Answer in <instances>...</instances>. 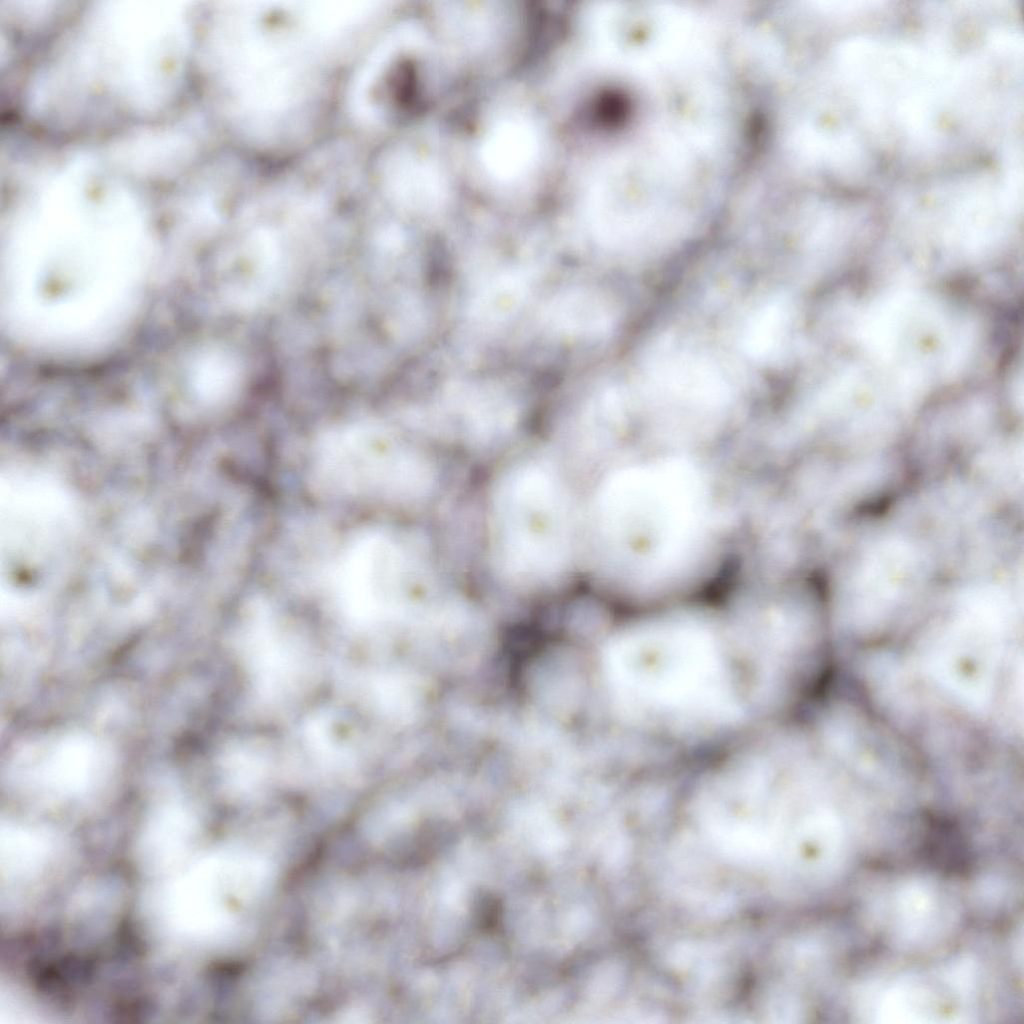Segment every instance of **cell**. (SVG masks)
I'll return each instance as SVG.
<instances>
[{
    "mask_svg": "<svg viewBox=\"0 0 1024 1024\" xmlns=\"http://www.w3.org/2000/svg\"><path fill=\"white\" fill-rule=\"evenodd\" d=\"M613 660L622 693L642 710L700 719L730 708L721 649L701 626L680 620L641 626L617 643Z\"/></svg>",
    "mask_w": 1024,
    "mask_h": 1024,
    "instance_id": "cell-1",
    "label": "cell"
},
{
    "mask_svg": "<svg viewBox=\"0 0 1024 1024\" xmlns=\"http://www.w3.org/2000/svg\"><path fill=\"white\" fill-rule=\"evenodd\" d=\"M598 504L601 528L611 544L646 572L684 559L706 517L699 475L676 461L620 471L605 483Z\"/></svg>",
    "mask_w": 1024,
    "mask_h": 1024,
    "instance_id": "cell-2",
    "label": "cell"
},
{
    "mask_svg": "<svg viewBox=\"0 0 1024 1024\" xmlns=\"http://www.w3.org/2000/svg\"><path fill=\"white\" fill-rule=\"evenodd\" d=\"M556 479L540 468L518 471L503 486L496 507V531L507 567L542 576L559 568L569 542V517Z\"/></svg>",
    "mask_w": 1024,
    "mask_h": 1024,
    "instance_id": "cell-3",
    "label": "cell"
},
{
    "mask_svg": "<svg viewBox=\"0 0 1024 1024\" xmlns=\"http://www.w3.org/2000/svg\"><path fill=\"white\" fill-rule=\"evenodd\" d=\"M924 842L928 860L941 870L959 872L969 863L966 842L959 831L950 824H930Z\"/></svg>",
    "mask_w": 1024,
    "mask_h": 1024,
    "instance_id": "cell-4",
    "label": "cell"
},
{
    "mask_svg": "<svg viewBox=\"0 0 1024 1024\" xmlns=\"http://www.w3.org/2000/svg\"><path fill=\"white\" fill-rule=\"evenodd\" d=\"M782 312L776 303L763 309L752 323L747 337V346L759 356L769 354L776 348L781 331Z\"/></svg>",
    "mask_w": 1024,
    "mask_h": 1024,
    "instance_id": "cell-5",
    "label": "cell"
}]
</instances>
